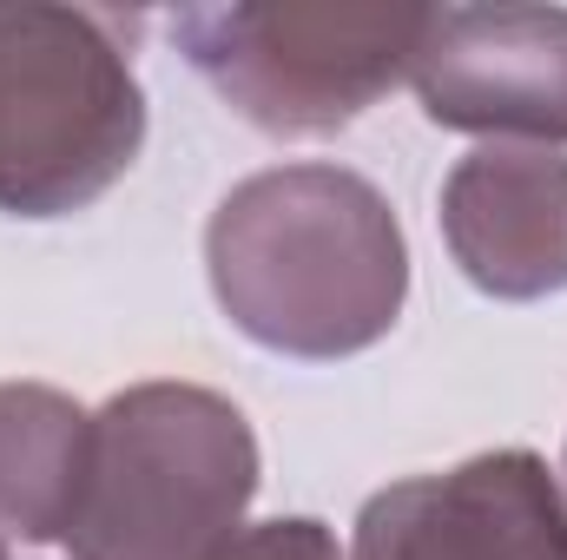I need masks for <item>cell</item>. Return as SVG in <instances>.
<instances>
[{
  "mask_svg": "<svg viewBox=\"0 0 567 560\" xmlns=\"http://www.w3.org/2000/svg\"><path fill=\"white\" fill-rule=\"evenodd\" d=\"M350 560H567V495L535 448H488L370 495Z\"/></svg>",
  "mask_w": 567,
  "mask_h": 560,
  "instance_id": "cell-6",
  "label": "cell"
},
{
  "mask_svg": "<svg viewBox=\"0 0 567 560\" xmlns=\"http://www.w3.org/2000/svg\"><path fill=\"white\" fill-rule=\"evenodd\" d=\"M145 145L126 27L86 7H0V211L66 218L106 198Z\"/></svg>",
  "mask_w": 567,
  "mask_h": 560,
  "instance_id": "cell-3",
  "label": "cell"
},
{
  "mask_svg": "<svg viewBox=\"0 0 567 560\" xmlns=\"http://www.w3.org/2000/svg\"><path fill=\"white\" fill-rule=\"evenodd\" d=\"M93 416L47 383H0V535L60 541L80 501Z\"/></svg>",
  "mask_w": 567,
  "mask_h": 560,
  "instance_id": "cell-8",
  "label": "cell"
},
{
  "mask_svg": "<svg viewBox=\"0 0 567 560\" xmlns=\"http://www.w3.org/2000/svg\"><path fill=\"white\" fill-rule=\"evenodd\" d=\"M442 238L462 278L502 303L567 290V152L482 145L442 178Z\"/></svg>",
  "mask_w": 567,
  "mask_h": 560,
  "instance_id": "cell-7",
  "label": "cell"
},
{
  "mask_svg": "<svg viewBox=\"0 0 567 560\" xmlns=\"http://www.w3.org/2000/svg\"><path fill=\"white\" fill-rule=\"evenodd\" d=\"M0 560H7V541H0Z\"/></svg>",
  "mask_w": 567,
  "mask_h": 560,
  "instance_id": "cell-10",
  "label": "cell"
},
{
  "mask_svg": "<svg viewBox=\"0 0 567 560\" xmlns=\"http://www.w3.org/2000/svg\"><path fill=\"white\" fill-rule=\"evenodd\" d=\"M410 86L449 133L567 145V7H429Z\"/></svg>",
  "mask_w": 567,
  "mask_h": 560,
  "instance_id": "cell-5",
  "label": "cell"
},
{
  "mask_svg": "<svg viewBox=\"0 0 567 560\" xmlns=\"http://www.w3.org/2000/svg\"><path fill=\"white\" fill-rule=\"evenodd\" d=\"M429 7H185L198 80L271 139H323L410 80Z\"/></svg>",
  "mask_w": 567,
  "mask_h": 560,
  "instance_id": "cell-4",
  "label": "cell"
},
{
  "mask_svg": "<svg viewBox=\"0 0 567 560\" xmlns=\"http://www.w3.org/2000/svg\"><path fill=\"white\" fill-rule=\"evenodd\" d=\"M258 495L245 409L198 383H133L86 428L80 501L60 548L73 560H205Z\"/></svg>",
  "mask_w": 567,
  "mask_h": 560,
  "instance_id": "cell-2",
  "label": "cell"
},
{
  "mask_svg": "<svg viewBox=\"0 0 567 560\" xmlns=\"http://www.w3.org/2000/svg\"><path fill=\"white\" fill-rule=\"evenodd\" d=\"M205 560H343V548H337V535L317 515H278V521L238 528L218 554Z\"/></svg>",
  "mask_w": 567,
  "mask_h": 560,
  "instance_id": "cell-9",
  "label": "cell"
},
{
  "mask_svg": "<svg viewBox=\"0 0 567 560\" xmlns=\"http://www.w3.org/2000/svg\"><path fill=\"white\" fill-rule=\"evenodd\" d=\"M218 310L265 350L337 363L383 343L410 303V245L390 198L350 165H271L205 225Z\"/></svg>",
  "mask_w": 567,
  "mask_h": 560,
  "instance_id": "cell-1",
  "label": "cell"
}]
</instances>
